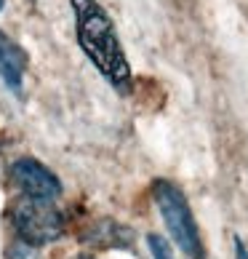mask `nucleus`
<instances>
[{"mask_svg":"<svg viewBox=\"0 0 248 259\" xmlns=\"http://www.w3.org/2000/svg\"><path fill=\"white\" fill-rule=\"evenodd\" d=\"M70 3L75 16V35H78V46L83 54L102 72V78H107L112 89H118L120 94H131L133 75L115 22L96 0H70Z\"/></svg>","mask_w":248,"mask_h":259,"instance_id":"obj_1","label":"nucleus"},{"mask_svg":"<svg viewBox=\"0 0 248 259\" xmlns=\"http://www.w3.org/2000/svg\"><path fill=\"white\" fill-rule=\"evenodd\" d=\"M152 198H155V206L163 217L171 241L182 248V254L189 259H206L203 238H200L192 208H189L182 190L168 179H155L152 182Z\"/></svg>","mask_w":248,"mask_h":259,"instance_id":"obj_2","label":"nucleus"},{"mask_svg":"<svg viewBox=\"0 0 248 259\" xmlns=\"http://www.w3.org/2000/svg\"><path fill=\"white\" fill-rule=\"evenodd\" d=\"M11 225L24 246H48L62 238L64 217L56 203L32 198H16L11 208Z\"/></svg>","mask_w":248,"mask_h":259,"instance_id":"obj_3","label":"nucleus"},{"mask_svg":"<svg viewBox=\"0 0 248 259\" xmlns=\"http://www.w3.org/2000/svg\"><path fill=\"white\" fill-rule=\"evenodd\" d=\"M8 177H11V185L19 190L22 198L45 200V203H56L62 198L59 177L35 158H16L8 168Z\"/></svg>","mask_w":248,"mask_h":259,"instance_id":"obj_4","label":"nucleus"},{"mask_svg":"<svg viewBox=\"0 0 248 259\" xmlns=\"http://www.w3.org/2000/svg\"><path fill=\"white\" fill-rule=\"evenodd\" d=\"M27 72V51L19 46L11 35L0 30V80L14 97H22Z\"/></svg>","mask_w":248,"mask_h":259,"instance_id":"obj_5","label":"nucleus"},{"mask_svg":"<svg viewBox=\"0 0 248 259\" xmlns=\"http://www.w3.org/2000/svg\"><path fill=\"white\" fill-rule=\"evenodd\" d=\"M147 246L152 251V259H174V254H171V246L166 238L160 235H147Z\"/></svg>","mask_w":248,"mask_h":259,"instance_id":"obj_6","label":"nucleus"},{"mask_svg":"<svg viewBox=\"0 0 248 259\" xmlns=\"http://www.w3.org/2000/svg\"><path fill=\"white\" fill-rule=\"evenodd\" d=\"M235 259H248V248L240 238H235Z\"/></svg>","mask_w":248,"mask_h":259,"instance_id":"obj_7","label":"nucleus"},{"mask_svg":"<svg viewBox=\"0 0 248 259\" xmlns=\"http://www.w3.org/2000/svg\"><path fill=\"white\" fill-rule=\"evenodd\" d=\"M72 259H91L88 254H78V256H72Z\"/></svg>","mask_w":248,"mask_h":259,"instance_id":"obj_8","label":"nucleus"},{"mask_svg":"<svg viewBox=\"0 0 248 259\" xmlns=\"http://www.w3.org/2000/svg\"><path fill=\"white\" fill-rule=\"evenodd\" d=\"M3 6H6V0H0V11H3Z\"/></svg>","mask_w":248,"mask_h":259,"instance_id":"obj_9","label":"nucleus"}]
</instances>
